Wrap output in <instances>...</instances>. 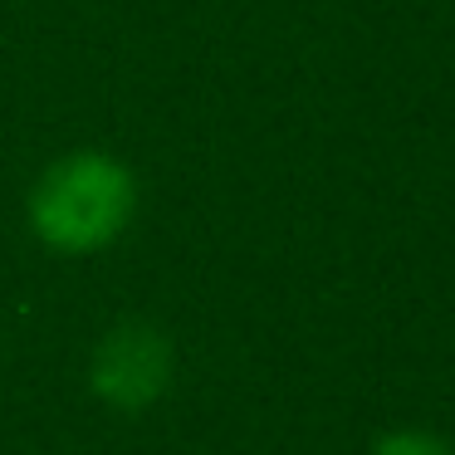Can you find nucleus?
Returning a JSON list of instances; mask_svg holds the SVG:
<instances>
[{
	"mask_svg": "<svg viewBox=\"0 0 455 455\" xmlns=\"http://www.w3.org/2000/svg\"><path fill=\"white\" fill-rule=\"evenodd\" d=\"M177 377V347L148 318H123L93 343L89 357V392L108 411L138 416L167 396Z\"/></svg>",
	"mask_w": 455,
	"mask_h": 455,
	"instance_id": "f03ea898",
	"label": "nucleus"
},
{
	"mask_svg": "<svg viewBox=\"0 0 455 455\" xmlns=\"http://www.w3.org/2000/svg\"><path fill=\"white\" fill-rule=\"evenodd\" d=\"M372 455H455V445L426 426H396V431L372 441Z\"/></svg>",
	"mask_w": 455,
	"mask_h": 455,
	"instance_id": "7ed1b4c3",
	"label": "nucleus"
},
{
	"mask_svg": "<svg viewBox=\"0 0 455 455\" xmlns=\"http://www.w3.org/2000/svg\"><path fill=\"white\" fill-rule=\"evenodd\" d=\"M138 172L118 152L74 148L35 177L25 196V220L50 255L84 259L103 255L128 235L138 220Z\"/></svg>",
	"mask_w": 455,
	"mask_h": 455,
	"instance_id": "f257e3e1",
	"label": "nucleus"
}]
</instances>
